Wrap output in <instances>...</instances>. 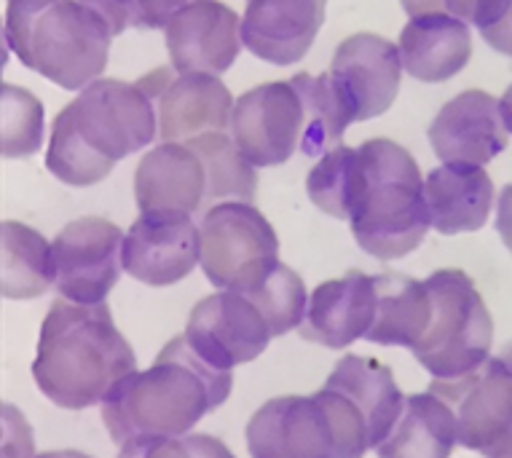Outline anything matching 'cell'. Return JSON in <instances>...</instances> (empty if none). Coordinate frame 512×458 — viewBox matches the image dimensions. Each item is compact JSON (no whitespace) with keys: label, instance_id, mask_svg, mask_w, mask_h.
<instances>
[{"label":"cell","instance_id":"6da1fadb","mask_svg":"<svg viewBox=\"0 0 512 458\" xmlns=\"http://www.w3.org/2000/svg\"><path fill=\"white\" fill-rule=\"evenodd\" d=\"M231 386V370L204 362L180 335L148 370H135L113 386L102 402V421L121 456H153L161 445L194 432L228 400Z\"/></svg>","mask_w":512,"mask_h":458},{"label":"cell","instance_id":"7a4b0ae2","mask_svg":"<svg viewBox=\"0 0 512 458\" xmlns=\"http://www.w3.org/2000/svg\"><path fill=\"white\" fill-rule=\"evenodd\" d=\"M137 370V357L105 303L54 300L43 319L33 378L54 405H102L113 386Z\"/></svg>","mask_w":512,"mask_h":458},{"label":"cell","instance_id":"3957f363","mask_svg":"<svg viewBox=\"0 0 512 458\" xmlns=\"http://www.w3.org/2000/svg\"><path fill=\"white\" fill-rule=\"evenodd\" d=\"M3 38L22 65L81 92L108 65L113 33L81 0H9Z\"/></svg>","mask_w":512,"mask_h":458},{"label":"cell","instance_id":"277c9868","mask_svg":"<svg viewBox=\"0 0 512 458\" xmlns=\"http://www.w3.org/2000/svg\"><path fill=\"white\" fill-rule=\"evenodd\" d=\"M357 150L362 191L349 220L354 242L373 258H405L432 228L419 164L392 140H368Z\"/></svg>","mask_w":512,"mask_h":458},{"label":"cell","instance_id":"5b68a950","mask_svg":"<svg viewBox=\"0 0 512 458\" xmlns=\"http://www.w3.org/2000/svg\"><path fill=\"white\" fill-rule=\"evenodd\" d=\"M432 319L413 346V357L432 378H459L491 359L494 322L464 271L445 268L427 282Z\"/></svg>","mask_w":512,"mask_h":458},{"label":"cell","instance_id":"8992f818","mask_svg":"<svg viewBox=\"0 0 512 458\" xmlns=\"http://www.w3.org/2000/svg\"><path fill=\"white\" fill-rule=\"evenodd\" d=\"M202 268L218 290L252 292L279 263V242L250 201H226L199 220Z\"/></svg>","mask_w":512,"mask_h":458},{"label":"cell","instance_id":"52a82bcc","mask_svg":"<svg viewBox=\"0 0 512 458\" xmlns=\"http://www.w3.org/2000/svg\"><path fill=\"white\" fill-rule=\"evenodd\" d=\"M62 113L76 126L78 137L113 164L151 145L159 134L156 102L140 84L116 78L92 81Z\"/></svg>","mask_w":512,"mask_h":458},{"label":"cell","instance_id":"ba28073f","mask_svg":"<svg viewBox=\"0 0 512 458\" xmlns=\"http://www.w3.org/2000/svg\"><path fill=\"white\" fill-rule=\"evenodd\" d=\"M429 389L454 405L464 448L480 456H512V367L491 357L459 378H432Z\"/></svg>","mask_w":512,"mask_h":458},{"label":"cell","instance_id":"9c48e42d","mask_svg":"<svg viewBox=\"0 0 512 458\" xmlns=\"http://www.w3.org/2000/svg\"><path fill=\"white\" fill-rule=\"evenodd\" d=\"M274 338L261 309L247 298V292L220 290L199 300L185 325V341L204 362L218 370L261 357Z\"/></svg>","mask_w":512,"mask_h":458},{"label":"cell","instance_id":"30bf717a","mask_svg":"<svg viewBox=\"0 0 512 458\" xmlns=\"http://www.w3.org/2000/svg\"><path fill=\"white\" fill-rule=\"evenodd\" d=\"M51 247L59 295L76 303H105L124 268L121 228L102 217H81L65 225Z\"/></svg>","mask_w":512,"mask_h":458},{"label":"cell","instance_id":"8fae6325","mask_svg":"<svg viewBox=\"0 0 512 458\" xmlns=\"http://www.w3.org/2000/svg\"><path fill=\"white\" fill-rule=\"evenodd\" d=\"M137 84L156 102L161 142H188L199 134L226 132L231 126L236 102L218 75L161 67Z\"/></svg>","mask_w":512,"mask_h":458},{"label":"cell","instance_id":"7c38bea8","mask_svg":"<svg viewBox=\"0 0 512 458\" xmlns=\"http://www.w3.org/2000/svg\"><path fill=\"white\" fill-rule=\"evenodd\" d=\"M124 271L151 287L177 284L202 263L199 225L191 212H140L124 234Z\"/></svg>","mask_w":512,"mask_h":458},{"label":"cell","instance_id":"4fadbf2b","mask_svg":"<svg viewBox=\"0 0 512 458\" xmlns=\"http://www.w3.org/2000/svg\"><path fill=\"white\" fill-rule=\"evenodd\" d=\"M303 102L293 81L255 86L234 105L231 137L255 167L285 164L301 150Z\"/></svg>","mask_w":512,"mask_h":458},{"label":"cell","instance_id":"5bb4252c","mask_svg":"<svg viewBox=\"0 0 512 458\" xmlns=\"http://www.w3.org/2000/svg\"><path fill=\"white\" fill-rule=\"evenodd\" d=\"M164 43L177 73L220 75L231 70L244 46L242 19L220 0H191L172 14Z\"/></svg>","mask_w":512,"mask_h":458},{"label":"cell","instance_id":"9a60e30c","mask_svg":"<svg viewBox=\"0 0 512 458\" xmlns=\"http://www.w3.org/2000/svg\"><path fill=\"white\" fill-rule=\"evenodd\" d=\"M247 448L255 458H341L333 421L311 397H277L247 424Z\"/></svg>","mask_w":512,"mask_h":458},{"label":"cell","instance_id":"2e32d148","mask_svg":"<svg viewBox=\"0 0 512 458\" xmlns=\"http://www.w3.org/2000/svg\"><path fill=\"white\" fill-rule=\"evenodd\" d=\"M429 142L443 164H488L507 148L502 105L488 92H462L445 102L429 126Z\"/></svg>","mask_w":512,"mask_h":458},{"label":"cell","instance_id":"e0dca14e","mask_svg":"<svg viewBox=\"0 0 512 458\" xmlns=\"http://www.w3.org/2000/svg\"><path fill=\"white\" fill-rule=\"evenodd\" d=\"M328 0H247L244 46L271 65H295L306 57L325 22Z\"/></svg>","mask_w":512,"mask_h":458},{"label":"cell","instance_id":"ac0fdd59","mask_svg":"<svg viewBox=\"0 0 512 458\" xmlns=\"http://www.w3.org/2000/svg\"><path fill=\"white\" fill-rule=\"evenodd\" d=\"M330 73L336 75L354 100L357 118L368 121L392 108L400 89L403 59L400 49L387 38L357 33L338 46L330 62Z\"/></svg>","mask_w":512,"mask_h":458},{"label":"cell","instance_id":"d6986e66","mask_svg":"<svg viewBox=\"0 0 512 458\" xmlns=\"http://www.w3.org/2000/svg\"><path fill=\"white\" fill-rule=\"evenodd\" d=\"M376 317V284L373 276L346 274L319 284L309 295V309L298 333L303 341L325 349H344L365 338Z\"/></svg>","mask_w":512,"mask_h":458},{"label":"cell","instance_id":"ffe728a7","mask_svg":"<svg viewBox=\"0 0 512 458\" xmlns=\"http://www.w3.org/2000/svg\"><path fill=\"white\" fill-rule=\"evenodd\" d=\"M397 49H400L405 73L424 84H440L462 73L470 62V22L448 11L419 14L403 27Z\"/></svg>","mask_w":512,"mask_h":458},{"label":"cell","instance_id":"44dd1931","mask_svg":"<svg viewBox=\"0 0 512 458\" xmlns=\"http://www.w3.org/2000/svg\"><path fill=\"white\" fill-rule=\"evenodd\" d=\"M202 159L185 142H161L148 150L135 172V199L140 212H191L199 215L204 201Z\"/></svg>","mask_w":512,"mask_h":458},{"label":"cell","instance_id":"7402d4cb","mask_svg":"<svg viewBox=\"0 0 512 458\" xmlns=\"http://www.w3.org/2000/svg\"><path fill=\"white\" fill-rule=\"evenodd\" d=\"M424 201L437 234H470L480 231L491 215L494 183L478 164H443L424 180Z\"/></svg>","mask_w":512,"mask_h":458},{"label":"cell","instance_id":"603a6c76","mask_svg":"<svg viewBox=\"0 0 512 458\" xmlns=\"http://www.w3.org/2000/svg\"><path fill=\"white\" fill-rule=\"evenodd\" d=\"M328 389L344 397L352 410L360 416L368 432L370 450H376L395 429L397 418L403 416L408 397L395 384V375L376 359L346 354L336 365V370L325 381Z\"/></svg>","mask_w":512,"mask_h":458},{"label":"cell","instance_id":"cb8c5ba5","mask_svg":"<svg viewBox=\"0 0 512 458\" xmlns=\"http://www.w3.org/2000/svg\"><path fill=\"white\" fill-rule=\"evenodd\" d=\"M459 442V421L456 410L448 400L429 389L427 394H413L397 418L395 429L376 448V456H432L445 458Z\"/></svg>","mask_w":512,"mask_h":458},{"label":"cell","instance_id":"d4e9b609","mask_svg":"<svg viewBox=\"0 0 512 458\" xmlns=\"http://www.w3.org/2000/svg\"><path fill=\"white\" fill-rule=\"evenodd\" d=\"M376 284V317L368 330V341L381 346L413 349L432 319V298L424 282L411 276H373Z\"/></svg>","mask_w":512,"mask_h":458},{"label":"cell","instance_id":"484cf974","mask_svg":"<svg viewBox=\"0 0 512 458\" xmlns=\"http://www.w3.org/2000/svg\"><path fill=\"white\" fill-rule=\"evenodd\" d=\"M293 86L301 94L303 113V137L301 153L306 156H325L330 148L341 145V137L349 129V124L360 121L357 118V105L338 81L330 73H298L293 78Z\"/></svg>","mask_w":512,"mask_h":458},{"label":"cell","instance_id":"4316f807","mask_svg":"<svg viewBox=\"0 0 512 458\" xmlns=\"http://www.w3.org/2000/svg\"><path fill=\"white\" fill-rule=\"evenodd\" d=\"M202 159L204 167V201L202 212L226 204V201H250L258 191L255 164L244 156L236 140L226 132H207L185 142Z\"/></svg>","mask_w":512,"mask_h":458},{"label":"cell","instance_id":"83f0119b","mask_svg":"<svg viewBox=\"0 0 512 458\" xmlns=\"http://www.w3.org/2000/svg\"><path fill=\"white\" fill-rule=\"evenodd\" d=\"M57 284L54 247L25 223H3V298H38Z\"/></svg>","mask_w":512,"mask_h":458},{"label":"cell","instance_id":"f1b7e54d","mask_svg":"<svg viewBox=\"0 0 512 458\" xmlns=\"http://www.w3.org/2000/svg\"><path fill=\"white\" fill-rule=\"evenodd\" d=\"M311 204L336 220H352V212L360 201L362 164L360 150L349 145L330 148L306 180Z\"/></svg>","mask_w":512,"mask_h":458},{"label":"cell","instance_id":"f546056e","mask_svg":"<svg viewBox=\"0 0 512 458\" xmlns=\"http://www.w3.org/2000/svg\"><path fill=\"white\" fill-rule=\"evenodd\" d=\"M46 167L62 183L86 188V185H97L100 180H105L116 164L100 156V153H94L78 137L76 126L70 124V118L65 113H59L57 121H54V129H51Z\"/></svg>","mask_w":512,"mask_h":458},{"label":"cell","instance_id":"4dcf8cb0","mask_svg":"<svg viewBox=\"0 0 512 458\" xmlns=\"http://www.w3.org/2000/svg\"><path fill=\"white\" fill-rule=\"evenodd\" d=\"M247 298L261 309L274 335H285L295 327H301L306 309H309V295H306L303 279L285 263H277V268L266 276V282L258 290L247 292Z\"/></svg>","mask_w":512,"mask_h":458},{"label":"cell","instance_id":"1f68e13d","mask_svg":"<svg viewBox=\"0 0 512 458\" xmlns=\"http://www.w3.org/2000/svg\"><path fill=\"white\" fill-rule=\"evenodd\" d=\"M3 156L6 159H27L43 145V105L33 92L22 86L3 84Z\"/></svg>","mask_w":512,"mask_h":458},{"label":"cell","instance_id":"d6a6232c","mask_svg":"<svg viewBox=\"0 0 512 458\" xmlns=\"http://www.w3.org/2000/svg\"><path fill=\"white\" fill-rule=\"evenodd\" d=\"M89 9L97 11L108 30L121 35L129 27L137 30H164L177 9L188 6L191 0H81Z\"/></svg>","mask_w":512,"mask_h":458},{"label":"cell","instance_id":"836d02e7","mask_svg":"<svg viewBox=\"0 0 512 458\" xmlns=\"http://www.w3.org/2000/svg\"><path fill=\"white\" fill-rule=\"evenodd\" d=\"M472 25L491 49L512 57V0H480Z\"/></svg>","mask_w":512,"mask_h":458},{"label":"cell","instance_id":"e575fe53","mask_svg":"<svg viewBox=\"0 0 512 458\" xmlns=\"http://www.w3.org/2000/svg\"><path fill=\"white\" fill-rule=\"evenodd\" d=\"M153 456H228V450L218 440H210V437L183 434V437L161 445Z\"/></svg>","mask_w":512,"mask_h":458},{"label":"cell","instance_id":"d590c367","mask_svg":"<svg viewBox=\"0 0 512 458\" xmlns=\"http://www.w3.org/2000/svg\"><path fill=\"white\" fill-rule=\"evenodd\" d=\"M496 231L502 236L504 247L512 252V185L499 193V207H496Z\"/></svg>","mask_w":512,"mask_h":458},{"label":"cell","instance_id":"8d00e7d4","mask_svg":"<svg viewBox=\"0 0 512 458\" xmlns=\"http://www.w3.org/2000/svg\"><path fill=\"white\" fill-rule=\"evenodd\" d=\"M408 17H419V14H429V11H445L443 0H400Z\"/></svg>","mask_w":512,"mask_h":458},{"label":"cell","instance_id":"74e56055","mask_svg":"<svg viewBox=\"0 0 512 458\" xmlns=\"http://www.w3.org/2000/svg\"><path fill=\"white\" fill-rule=\"evenodd\" d=\"M445 11L454 14V17L464 19V22H472V14L478 9L480 0H443Z\"/></svg>","mask_w":512,"mask_h":458},{"label":"cell","instance_id":"f35d334b","mask_svg":"<svg viewBox=\"0 0 512 458\" xmlns=\"http://www.w3.org/2000/svg\"><path fill=\"white\" fill-rule=\"evenodd\" d=\"M499 105H502L504 126H507V132L512 134V86H510V89H507V92L502 94V100H499Z\"/></svg>","mask_w":512,"mask_h":458},{"label":"cell","instance_id":"ab89813d","mask_svg":"<svg viewBox=\"0 0 512 458\" xmlns=\"http://www.w3.org/2000/svg\"><path fill=\"white\" fill-rule=\"evenodd\" d=\"M496 357L502 359V362H504V365H507V367H512V343H507V346H504V349L499 351Z\"/></svg>","mask_w":512,"mask_h":458}]
</instances>
